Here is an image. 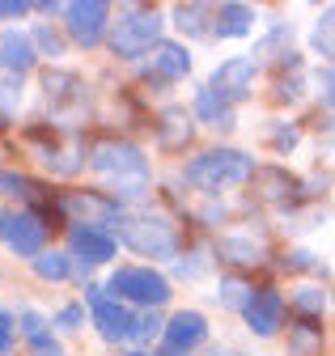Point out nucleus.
<instances>
[{
	"instance_id": "f257e3e1",
	"label": "nucleus",
	"mask_w": 335,
	"mask_h": 356,
	"mask_svg": "<svg viewBox=\"0 0 335 356\" xmlns=\"http://www.w3.org/2000/svg\"><path fill=\"white\" fill-rule=\"evenodd\" d=\"M90 165L115 183V191H111L115 204H119V200H136V195H145L149 161H145V153H140L136 145H128V140H102V145L90 149Z\"/></svg>"
},
{
	"instance_id": "f03ea898",
	"label": "nucleus",
	"mask_w": 335,
	"mask_h": 356,
	"mask_svg": "<svg viewBox=\"0 0 335 356\" xmlns=\"http://www.w3.org/2000/svg\"><path fill=\"white\" fill-rule=\"evenodd\" d=\"M115 234L128 242L145 259H170L179 254V225L165 220L161 212H119L115 216Z\"/></svg>"
},
{
	"instance_id": "7ed1b4c3",
	"label": "nucleus",
	"mask_w": 335,
	"mask_h": 356,
	"mask_svg": "<svg viewBox=\"0 0 335 356\" xmlns=\"http://www.w3.org/2000/svg\"><path fill=\"white\" fill-rule=\"evenodd\" d=\"M161 30H165V17L157 9L128 5L119 13V22L106 26V38H111V51L119 60H140V56H149L161 42Z\"/></svg>"
},
{
	"instance_id": "20e7f679",
	"label": "nucleus",
	"mask_w": 335,
	"mask_h": 356,
	"mask_svg": "<svg viewBox=\"0 0 335 356\" xmlns=\"http://www.w3.org/2000/svg\"><path fill=\"white\" fill-rule=\"evenodd\" d=\"M246 178H255V161L242 149H208L187 165V183L199 191H221V187H238Z\"/></svg>"
},
{
	"instance_id": "39448f33",
	"label": "nucleus",
	"mask_w": 335,
	"mask_h": 356,
	"mask_svg": "<svg viewBox=\"0 0 335 356\" xmlns=\"http://www.w3.org/2000/svg\"><path fill=\"white\" fill-rule=\"evenodd\" d=\"M102 293H111L115 301H123V305H145V309H157V305H165L170 301V280H165L161 272H153V267H119V272H111V280H106V289Z\"/></svg>"
},
{
	"instance_id": "423d86ee",
	"label": "nucleus",
	"mask_w": 335,
	"mask_h": 356,
	"mask_svg": "<svg viewBox=\"0 0 335 356\" xmlns=\"http://www.w3.org/2000/svg\"><path fill=\"white\" fill-rule=\"evenodd\" d=\"M0 242H5L13 254H22V259H34L38 250L47 246V225H43V216L30 212V208L0 212Z\"/></svg>"
},
{
	"instance_id": "0eeeda50",
	"label": "nucleus",
	"mask_w": 335,
	"mask_h": 356,
	"mask_svg": "<svg viewBox=\"0 0 335 356\" xmlns=\"http://www.w3.org/2000/svg\"><path fill=\"white\" fill-rule=\"evenodd\" d=\"M64 30L68 38L76 42V47L94 51L98 42L106 38V26H111V9L102 5V0H76V5H64Z\"/></svg>"
},
{
	"instance_id": "6e6552de",
	"label": "nucleus",
	"mask_w": 335,
	"mask_h": 356,
	"mask_svg": "<svg viewBox=\"0 0 335 356\" xmlns=\"http://www.w3.org/2000/svg\"><path fill=\"white\" fill-rule=\"evenodd\" d=\"M85 301H90V318H94V327H98V335L102 339H111V343H123V339H132V309L123 305V301H115V297H106L98 284H90L85 289Z\"/></svg>"
},
{
	"instance_id": "1a4fd4ad",
	"label": "nucleus",
	"mask_w": 335,
	"mask_h": 356,
	"mask_svg": "<svg viewBox=\"0 0 335 356\" xmlns=\"http://www.w3.org/2000/svg\"><path fill=\"white\" fill-rule=\"evenodd\" d=\"M56 208L64 216H72V225H94V229L115 225V216H119V204L111 195H98V191H68L56 200Z\"/></svg>"
},
{
	"instance_id": "9d476101",
	"label": "nucleus",
	"mask_w": 335,
	"mask_h": 356,
	"mask_svg": "<svg viewBox=\"0 0 335 356\" xmlns=\"http://www.w3.org/2000/svg\"><path fill=\"white\" fill-rule=\"evenodd\" d=\"M255 76H259V68L250 64V56H234V60L217 64V72H213V81H208V89H213V94H217L225 106H238V102L250 98Z\"/></svg>"
},
{
	"instance_id": "9b49d317",
	"label": "nucleus",
	"mask_w": 335,
	"mask_h": 356,
	"mask_svg": "<svg viewBox=\"0 0 335 356\" xmlns=\"http://www.w3.org/2000/svg\"><path fill=\"white\" fill-rule=\"evenodd\" d=\"M43 98H47L51 119H64V127H68V119H76L81 111H85V102H90L85 85H81V76H72V72H47L43 76Z\"/></svg>"
},
{
	"instance_id": "f8f14e48",
	"label": "nucleus",
	"mask_w": 335,
	"mask_h": 356,
	"mask_svg": "<svg viewBox=\"0 0 335 356\" xmlns=\"http://www.w3.org/2000/svg\"><path fill=\"white\" fill-rule=\"evenodd\" d=\"M208 339V318L199 309H179L170 323H161V343L170 348V356H191V348H199Z\"/></svg>"
},
{
	"instance_id": "ddd939ff",
	"label": "nucleus",
	"mask_w": 335,
	"mask_h": 356,
	"mask_svg": "<svg viewBox=\"0 0 335 356\" xmlns=\"http://www.w3.org/2000/svg\"><path fill=\"white\" fill-rule=\"evenodd\" d=\"M242 318H246V327L255 331V335H276L280 331V323H284V297L276 293V289H250V297H246V305H242Z\"/></svg>"
},
{
	"instance_id": "4468645a",
	"label": "nucleus",
	"mask_w": 335,
	"mask_h": 356,
	"mask_svg": "<svg viewBox=\"0 0 335 356\" xmlns=\"http://www.w3.org/2000/svg\"><path fill=\"white\" fill-rule=\"evenodd\" d=\"M68 246H72V254L85 263V267L111 263L115 250H119L115 234H111V229H94V225H72V229H68Z\"/></svg>"
},
{
	"instance_id": "2eb2a0df",
	"label": "nucleus",
	"mask_w": 335,
	"mask_h": 356,
	"mask_svg": "<svg viewBox=\"0 0 335 356\" xmlns=\"http://www.w3.org/2000/svg\"><path fill=\"white\" fill-rule=\"evenodd\" d=\"M34 47H30V38L22 30H0V76H9V81H22L30 68H34Z\"/></svg>"
},
{
	"instance_id": "dca6fc26",
	"label": "nucleus",
	"mask_w": 335,
	"mask_h": 356,
	"mask_svg": "<svg viewBox=\"0 0 335 356\" xmlns=\"http://www.w3.org/2000/svg\"><path fill=\"white\" fill-rule=\"evenodd\" d=\"M191 136H195V119H191L183 106H165V111L157 115V149H161V153L187 149Z\"/></svg>"
},
{
	"instance_id": "f3484780",
	"label": "nucleus",
	"mask_w": 335,
	"mask_h": 356,
	"mask_svg": "<svg viewBox=\"0 0 335 356\" xmlns=\"http://www.w3.org/2000/svg\"><path fill=\"white\" fill-rule=\"evenodd\" d=\"M149 72L161 76V81H179L191 72V51L183 47V42H157V47L149 51Z\"/></svg>"
},
{
	"instance_id": "a211bd4d",
	"label": "nucleus",
	"mask_w": 335,
	"mask_h": 356,
	"mask_svg": "<svg viewBox=\"0 0 335 356\" xmlns=\"http://www.w3.org/2000/svg\"><path fill=\"white\" fill-rule=\"evenodd\" d=\"M213 17H217V22H213V34H217V38H238V34H250V30H255V9H250V5H238V0H234V5H221Z\"/></svg>"
},
{
	"instance_id": "6ab92c4d",
	"label": "nucleus",
	"mask_w": 335,
	"mask_h": 356,
	"mask_svg": "<svg viewBox=\"0 0 335 356\" xmlns=\"http://www.w3.org/2000/svg\"><path fill=\"white\" fill-rule=\"evenodd\" d=\"M191 119H199V123H208V127H234V111L213 94V89H195V115Z\"/></svg>"
},
{
	"instance_id": "aec40b11",
	"label": "nucleus",
	"mask_w": 335,
	"mask_h": 356,
	"mask_svg": "<svg viewBox=\"0 0 335 356\" xmlns=\"http://www.w3.org/2000/svg\"><path fill=\"white\" fill-rule=\"evenodd\" d=\"M208 17H213V9H208V5H179L174 9V26L187 38H208V34H213V22H208Z\"/></svg>"
},
{
	"instance_id": "412c9836",
	"label": "nucleus",
	"mask_w": 335,
	"mask_h": 356,
	"mask_svg": "<svg viewBox=\"0 0 335 356\" xmlns=\"http://www.w3.org/2000/svg\"><path fill=\"white\" fill-rule=\"evenodd\" d=\"M43 161L51 165V174H64V178H72L81 165H85V153H81L76 145H56V140H51V145L43 149Z\"/></svg>"
},
{
	"instance_id": "4be33fe9",
	"label": "nucleus",
	"mask_w": 335,
	"mask_h": 356,
	"mask_svg": "<svg viewBox=\"0 0 335 356\" xmlns=\"http://www.w3.org/2000/svg\"><path fill=\"white\" fill-rule=\"evenodd\" d=\"M34 272L43 280H68L72 276V254L64 250H38L34 254Z\"/></svg>"
},
{
	"instance_id": "5701e85b",
	"label": "nucleus",
	"mask_w": 335,
	"mask_h": 356,
	"mask_svg": "<svg viewBox=\"0 0 335 356\" xmlns=\"http://www.w3.org/2000/svg\"><path fill=\"white\" fill-rule=\"evenodd\" d=\"M0 195H13V200H38L43 195V187L34 183L30 174H17V170H0Z\"/></svg>"
},
{
	"instance_id": "b1692460",
	"label": "nucleus",
	"mask_w": 335,
	"mask_h": 356,
	"mask_svg": "<svg viewBox=\"0 0 335 356\" xmlns=\"http://www.w3.org/2000/svg\"><path fill=\"white\" fill-rule=\"evenodd\" d=\"M288 348H293V356H322V327H310V323L293 327Z\"/></svg>"
},
{
	"instance_id": "393cba45",
	"label": "nucleus",
	"mask_w": 335,
	"mask_h": 356,
	"mask_svg": "<svg viewBox=\"0 0 335 356\" xmlns=\"http://www.w3.org/2000/svg\"><path fill=\"white\" fill-rule=\"evenodd\" d=\"M26 38H30L34 56H51V60H56V56H64V38H60V34H56L51 26H34V30H30Z\"/></svg>"
},
{
	"instance_id": "a878e982",
	"label": "nucleus",
	"mask_w": 335,
	"mask_h": 356,
	"mask_svg": "<svg viewBox=\"0 0 335 356\" xmlns=\"http://www.w3.org/2000/svg\"><path fill=\"white\" fill-rule=\"evenodd\" d=\"M246 297H250V284H246V280H238V276L221 280V289H217V301H221V305H229V309H242V305H246Z\"/></svg>"
},
{
	"instance_id": "bb28decb",
	"label": "nucleus",
	"mask_w": 335,
	"mask_h": 356,
	"mask_svg": "<svg viewBox=\"0 0 335 356\" xmlns=\"http://www.w3.org/2000/svg\"><path fill=\"white\" fill-rule=\"evenodd\" d=\"M157 335H161V318L153 314V309H149V314H136V318H132V339L149 343V339H157Z\"/></svg>"
},
{
	"instance_id": "cd10ccee",
	"label": "nucleus",
	"mask_w": 335,
	"mask_h": 356,
	"mask_svg": "<svg viewBox=\"0 0 335 356\" xmlns=\"http://www.w3.org/2000/svg\"><path fill=\"white\" fill-rule=\"evenodd\" d=\"M221 254H225V259H234V263H259V246H250V242H234V238H225V242H221Z\"/></svg>"
},
{
	"instance_id": "c85d7f7f",
	"label": "nucleus",
	"mask_w": 335,
	"mask_h": 356,
	"mask_svg": "<svg viewBox=\"0 0 335 356\" xmlns=\"http://www.w3.org/2000/svg\"><path fill=\"white\" fill-rule=\"evenodd\" d=\"M13 323L22 327V335H26V339H38V335H47V318L38 314V309H22V314H17Z\"/></svg>"
},
{
	"instance_id": "c756f323",
	"label": "nucleus",
	"mask_w": 335,
	"mask_h": 356,
	"mask_svg": "<svg viewBox=\"0 0 335 356\" xmlns=\"http://www.w3.org/2000/svg\"><path fill=\"white\" fill-rule=\"evenodd\" d=\"M51 327H60V331H81V327H85V309H81V305H64L60 314L51 318Z\"/></svg>"
},
{
	"instance_id": "7c9ffc66",
	"label": "nucleus",
	"mask_w": 335,
	"mask_h": 356,
	"mask_svg": "<svg viewBox=\"0 0 335 356\" xmlns=\"http://www.w3.org/2000/svg\"><path fill=\"white\" fill-rule=\"evenodd\" d=\"M297 309H306V314H322L327 309V293H318V289H297Z\"/></svg>"
},
{
	"instance_id": "2f4dec72",
	"label": "nucleus",
	"mask_w": 335,
	"mask_h": 356,
	"mask_svg": "<svg viewBox=\"0 0 335 356\" xmlns=\"http://www.w3.org/2000/svg\"><path fill=\"white\" fill-rule=\"evenodd\" d=\"M13 339H17V323H13L9 309H0V356L13 348Z\"/></svg>"
},
{
	"instance_id": "473e14b6",
	"label": "nucleus",
	"mask_w": 335,
	"mask_h": 356,
	"mask_svg": "<svg viewBox=\"0 0 335 356\" xmlns=\"http://www.w3.org/2000/svg\"><path fill=\"white\" fill-rule=\"evenodd\" d=\"M314 47H318L322 56H331V13L314 26Z\"/></svg>"
},
{
	"instance_id": "72a5a7b5",
	"label": "nucleus",
	"mask_w": 335,
	"mask_h": 356,
	"mask_svg": "<svg viewBox=\"0 0 335 356\" xmlns=\"http://www.w3.org/2000/svg\"><path fill=\"white\" fill-rule=\"evenodd\" d=\"M34 343V356H64V348L56 343V339H47V335H38V339H30Z\"/></svg>"
},
{
	"instance_id": "f704fd0d",
	"label": "nucleus",
	"mask_w": 335,
	"mask_h": 356,
	"mask_svg": "<svg viewBox=\"0 0 335 356\" xmlns=\"http://www.w3.org/2000/svg\"><path fill=\"white\" fill-rule=\"evenodd\" d=\"M30 5H22V0H0V17H26Z\"/></svg>"
},
{
	"instance_id": "c9c22d12",
	"label": "nucleus",
	"mask_w": 335,
	"mask_h": 356,
	"mask_svg": "<svg viewBox=\"0 0 335 356\" xmlns=\"http://www.w3.org/2000/svg\"><path fill=\"white\" fill-rule=\"evenodd\" d=\"M314 85H318V94H322V102L331 106V68H318V72H314Z\"/></svg>"
},
{
	"instance_id": "e433bc0d",
	"label": "nucleus",
	"mask_w": 335,
	"mask_h": 356,
	"mask_svg": "<svg viewBox=\"0 0 335 356\" xmlns=\"http://www.w3.org/2000/svg\"><path fill=\"white\" fill-rule=\"evenodd\" d=\"M297 145V127H284V131H276V149H293Z\"/></svg>"
},
{
	"instance_id": "4c0bfd02",
	"label": "nucleus",
	"mask_w": 335,
	"mask_h": 356,
	"mask_svg": "<svg viewBox=\"0 0 335 356\" xmlns=\"http://www.w3.org/2000/svg\"><path fill=\"white\" fill-rule=\"evenodd\" d=\"M132 356H149V352H132Z\"/></svg>"
}]
</instances>
